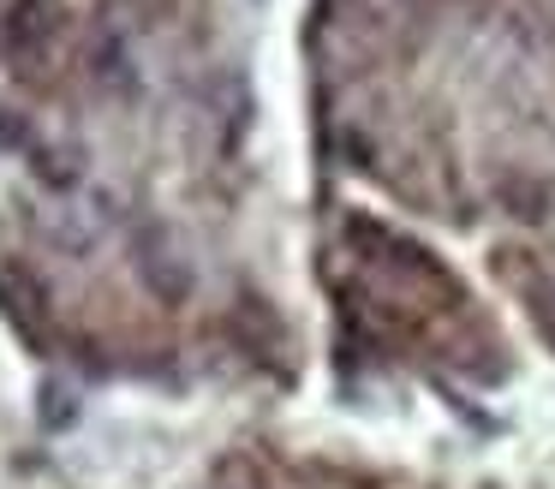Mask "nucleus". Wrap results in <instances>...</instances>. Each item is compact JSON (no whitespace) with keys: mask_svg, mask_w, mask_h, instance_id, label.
Here are the masks:
<instances>
[{"mask_svg":"<svg viewBox=\"0 0 555 489\" xmlns=\"http://www.w3.org/2000/svg\"><path fill=\"white\" fill-rule=\"evenodd\" d=\"M54 36H61V7H54V0H18V7L7 12V54L25 60V66L49 54Z\"/></svg>","mask_w":555,"mask_h":489,"instance_id":"f257e3e1","label":"nucleus"}]
</instances>
